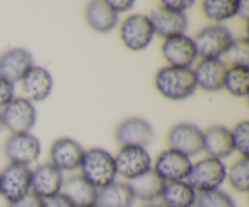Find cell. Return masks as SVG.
<instances>
[{
  "instance_id": "1f68e13d",
  "label": "cell",
  "mask_w": 249,
  "mask_h": 207,
  "mask_svg": "<svg viewBox=\"0 0 249 207\" xmlns=\"http://www.w3.org/2000/svg\"><path fill=\"white\" fill-rule=\"evenodd\" d=\"M194 5V0H162L160 1V7L173 12H179V14H185V11Z\"/></svg>"
},
{
  "instance_id": "9a60e30c",
  "label": "cell",
  "mask_w": 249,
  "mask_h": 207,
  "mask_svg": "<svg viewBox=\"0 0 249 207\" xmlns=\"http://www.w3.org/2000/svg\"><path fill=\"white\" fill-rule=\"evenodd\" d=\"M63 173L50 162L41 163L32 169L31 192L39 199L46 200L58 195L63 184Z\"/></svg>"
},
{
  "instance_id": "7a4b0ae2",
  "label": "cell",
  "mask_w": 249,
  "mask_h": 207,
  "mask_svg": "<svg viewBox=\"0 0 249 207\" xmlns=\"http://www.w3.org/2000/svg\"><path fill=\"white\" fill-rule=\"evenodd\" d=\"M79 169L80 174L97 190L116 182L114 156L105 149L91 148L85 150Z\"/></svg>"
},
{
  "instance_id": "30bf717a",
  "label": "cell",
  "mask_w": 249,
  "mask_h": 207,
  "mask_svg": "<svg viewBox=\"0 0 249 207\" xmlns=\"http://www.w3.org/2000/svg\"><path fill=\"white\" fill-rule=\"evenodd\" d=\"M4 152L10 163L29 166L40 156L41 144L32 133L11 134L4 144Z\"/></svg>"
},
{
  "instance_id": "6da1fadb",
  "label": "cell",
  "mask_w": 249,
  "mask_h": 207,
  "mask_svg": "<svg viewBox=\"0 0 249 207\" xmlns=\"http://www.w3.org/2000/svg\"><path fill=\"white\" fill-rule=\"evenodd\" d=\"M156 90L163 97L173 101L185 100L197 89L192 68L165 66L158 70L153 79Z\"/></svg>"
},
{
  "instance_id": "d4e9b609",
  "label": "cell",
  "mask_w": 249,
  "mask_h": 207,
  "mask_svg": "<svg viewBox=\"0 0 249 207\" xmlns=\"http://www.w3.org/2000/svg\"><path fill=\"white\" fill-rule=\"evenodd\" d=\"M197 192L185 180L165 183L163 188L160 205L164 207H194Z\"/></svg>"
},
{
  "instance_id": "44dd1931",
  "label": "cell",
  "mask_w": 249,
  "mask_h": 207,
  "mask_svg": "<svg viewBox=\"0 0 249 207\" xmlns=\"http://www.w3.org/2000/svg\"><path fill=\"white\" fill-rule=\"evenodd\" d=\"M84 17L88 26L97 33L113 31L119 19L118 15L111 9L106 0H96L88 4Z\"/></svg>"
},
{
  "instance_id": "d6986e66",
  "label": "cell",
  "mask_w": 249,
  "mask_h": 207,
  "mask_svg": "<svg viewBox=\"0 0 249 207\" xmlns=\"http://www.w3.org/2000/svg\"><path fill=\"white\" fill-rule=\"evenodd\" d=\"M151 24H152L155 36L160 37L163 39L170 37L185 34L187 28V17L185 14L173 12L165 10L163 7H157L148 15Z\"/></svg>"
},
{
  "instance_id": "8d00e7d4",
  "label": "cell",
  "mask_w": 249,
  "mask_h": 207,
  "mask_svg": "<svg viewBox=\"0 0 249 207\" xmlns=\"http://www.w3.org/2000/svg\"><path fill=\"white\" fill-rule=\"evenodd\" d=\"M237 16L247 21L249 17V1H238Z\"/></svg>"
},
{
  "instance_id": "74e56055",
  "label": "cell",
  "mask_w": 249,
  "mask_h": 207,
  "mask_svg": "<svg viewBox=\"0 0 249 207\" xmlns=\"http://www.w3.org/2000/svg\"><path fill=\"white\" fill-rule=\"evenodd\" d=\"M141 207H164V206L160 204H157V202H150V204H145Z\"/></svg>"
},
{
  "instance_id": "52a82bcc",
  "label": "cell",
  "mask_w": 249,
  "mask_h": 207,
  "mask_svg": "<svg viewBox=\"0 0 249 207\" xmlns=\"http://www.w3.org/2000/svg\"><path fill=\"white\" fill-rule=\"evenodd\" d=\"M167 143L168 149L191 158L203 152V131L194 123H178L168 133Z\"/></svg>"
},
{
  "instance_id": "ffe728a7",
  "label": "cell",
  "mask_w": 249,
  "mask_h": 207,
  "mask_svg": "<svg viewBox=\"0 0 249 207\" xmlns=\"http://www.w3.org/2000/svg\"><path fill=\"white\" fill-rule=\"evenodd\" d=\"M203 151L208 153L209 157L220 161L232 155L235 150H233L230 129L220 124H215L204 131Z\"/></svg>"
},
{
  "instance_id": "9c48e42d",
  "label": "cell",
  "mask_w": 249,
  "mask_h": 207,
  "mask_svg": "<svg viewBox=\"0 0 249 207\" xmlns=\"http://www.w3.org/2000/svg\"><path fill=\"white\" fill-rule=\"evenodd\" d=\"M117 175L131 180L152 168V158L146 148L122 146L114 156Z\"/></svg>"
},
{
  "instance_id": "3957f363",
  "label": "cell",
  "mask_w": 249,
  "mask_h": 207,
  "mask_svg": "<svg viewBox=\"0 0 249 207\" xmlns=\"http://www.w3.org/2000/svg\"><path fill=\"white\" fill-rule=\"evenodd\" d=\"M226 169L228 168L223 161L208 156L192 163L185 182L189 183L197 194L220 189L221 184L225 182Z\"/></svg>"
},
{
  "instance_id": "7c38bea8",
  "label": "cell",
  "mask_w": 249,
  "mask_h": 207,
  "mask_svg": "<svg viewBox=\"0 0 249 207\" xmlns=\"http://www.w3.org/2000/svg\"><path fill=\"white\" fill-rule=\"evenodd\" d=\"M114 139L122 146L146 148L155 139V131L146 119L130 117L124 119L114 131Z\"/></svg>"
},
{
  "instance_id": "836d02e7",
  "label": "cell",
  "mask_w": 249,
  "mask_h": 207,
  "mask_svg": "<svg viewBox=\"0 0 249 207\" xmlns=\"http://www.w3.org/2000/svg\"><path fill=\"white\" fill-rule=\"evenodd\" d=\"M43 200L39 199L32 192H28L21 199L16 200L14 202H10L7 207H43Z\"/></svg>"
},
{
  "instance_id": "603a6c76",
  "label": "cell",
  "mask_w": 249,
  "mask_h": 207,
  "mask_svg": "<svg viewBox=\"0 0 249 207\" xmlns=\"http://www.w3.org/2000/svg\"><path fill=\"white\" fill-rule=\"evenodd\" d=\"M126 183L130 187L135 200H140L146 204L155 202L160 199L165 185L164 180L152 168Z\"/></svg>"
},
{
  "instance_id": "7402d4cb",
  "label": "cell",
  "mask_w": 249,
  "mask_h": 207,
  "mask_svg": "<svg viewBox=\"0 0 249 207\" xmlns=\"http://www.w3.org/2000/svg\"><path fill=\"white\" fill-rule=\"evenodd\" d=\"M60 194L67 197L74 207H84L95 204L97 189L82 174H75L63 180Z\"/></svg>"
},
{
  "instance_id": "e0dca14e",
  "label": "cell",
  "mask_w": 249,
  "mask_h": 207,
  "mask_svg": "<svg viewBox=\"0 0 249 207\" xmlns=\"http://www.w3.org/2000/svg\"><path fill=\"white\" fill-rule=\"evenodd\" d=\"M34 66L32 54L23 48H12L0 55V77L7 82H21Z\"/></svg>"
},
{
  "instance_id": "ac0fdd59",
  "label": "cell",
  "mask_w": 249,
  "mask_h": 207,
  "mask_svg": "<svg viewBox=\"0 0 249 207\" xmlns=\"http://www.w3.org/2000/svg\"><path fill=\"white\" fill-rule=\"evenodd\" d=\"M21 87L27 100L31 102H40L48 99L51 94L53 80L46 68L34 65L22 78Z\"/></svg>"
},
{
  "instance_id": "5b68a950",
  "label": "cell",
  "mask_w": 249,
  "mask_h": 207,
  "mask_svg": "<svg viewBox=\"0 0 249 207\" xmlns=\"http://www.w3.org/2000/svg\"><path fill=\"white\" fill-rule=\"evenodd\" d=\"M2 126L11 134L31 133L36 122V110L26 97H14L0 111Z\"/></svg>"
},
{
  "instance_id": "8992f818",
  "label": "cell",
  "mask_w": 249,
  "mask_h": 207,
  "mask_svg": "<svg viewBox=\"0 0 249 207\" xmlns=\"http://www.w3.org/2000/svg\"><path fill=\"white\" fill-rule=\"evenodd\" d=\"M119 37L126 49L131 51L145 50L155 38L152 24L146 15L134 14L126 17L119 27Z\"/></svg>"
},
{
  "instance_id": "4fadbf2b",
  "label": "cell",
  "mask_w": 249,
  "mask_h": 207,
  "mask_svg": "<svg viewBox=\"0 0 249 207\" xmlns=\"http://www.w3.org/2000/svg\"><path fill=\"white\" fill-rule=\"evenodd\" d=\"M85 150L77 140L60 138L55 140L49 151L50 163L61 172H72L79 169Z\"/></svg>"
},
{
  "instance_id": "83f0119b",
  "label": "cell",
  "mask_w": 249,
  "mask_h": 207,
  "mask_svg": "<svg viewBox=\"0 0 249 207\" xmlns=\"http://www.w3.org/2000/svg\"><path fill=\"white\" fill-rule=\"evenodd\" d=\"M231 189L240 194L249 191V158L241 157L226 169V178Z\"/></svg>"
},
{
  "instance_id": "4316f807",
  "label": "cell",
  "mask_w": 249,
  "mask_h": 207,
  "mask_svg": "<svg viewBox=\"0 0 249 207\" xmlns=\"http://www.w3.org/2000/svg\"><path fill=\"white\" fill-rule=\"evenodd\" d=\"M224 89L236 97H246L249 93V67H228Z\"/></svg>"
},
{
  "instance_id": "f546056e",
  "label": "cell",
  "mask_w": 249,
  "mask_h": 207,
  "mask_svg": "<svg viewBox=\"0 0 249 207\" xmlns=\"http://www.w3.org/2000/svg\"><path fill=\"white\" fill-rule=\"evenodd\" d=\"M195 207H236L232 197L221 189L198 192Z\"/></svg>"
},
{
  "instance_id": "2e32d148",
  "label": "cell",
  "mask_w": 249,
  "mask_h": 207,
  "mask_svg": "<svg viewBox=\"0 0 249 207\" xmlns=\"http://www.w3.org/2000/svg\"><path fill=\"white\" fill-rule=\"evenodd\" d=\"M192 71L197 88L207 93H216L224 89L228 65L221 58H202Z\"/></svg>"
},
{
  "instance_id": "d6a6232c",
  "label": "cell",
  "mask_w": 249,
  "mask_h": 207,
  "mask_svg": "<svg viewBox=\"0 0 249 207\" xmlns=\"http://www.w3.org/2000/svg\"><path fill=\"white\" fill-rule=\"evenodd\" d=\"M15 97V84L0 77V109L6 106Z\"/></svg>"
},
{
  "instance_id": "ab89813d",
  "label": "cell",
  "mask_w": 249,
  "mask_h": 207,
  "mask_svg": "<svg viewBox=\"0 0 249 207\" xmlns=\"http://www.w3.org/2000/svg\"><path fill=\"white\" fill-rule=\"evenodd\" d=\"M84 207H97V206L94 204V205H89V206H84Z\"/></svg>"
},
{
  "instance_id": "484cf974",
  "label": "cell",
  "mask_w": 249,
  "mask_h": 207,
  "mask_svg": "<svg viewBox=\"0 0 249 207\" xmlns=\"http://www.w3.org/2000/svg\"><path fill=\"white\" fill-rule=\"evenodd\" d=\"M201 9L207 19L220 24L237 16L238 0H204Z\"/></svg>"
},
{
  "instance_id": "60d3db41",
  "label": "cell",
  "mask_w": 249,
  "mask_h": 207,
  "mask_svg": "<svg viewBox=\"0 0 249 207\" xmlns=\"http://www.w3.org/2000/svg\"><path fill=\"white\" fill-rule=\"evenodd\" d=\"M194 207H195V206H194Z\"/></svg>"
},
{
  "instance_id": "277c9868",
  "label": "cell",
  "mask_w": 249,
  "mask_h": 207,
  "mask_svg": "<svg viewBox=\"0 0 249 207\" xmlns=\"http://www.w3.org/2000/svg\"><path fill=\"white\" fill-rule=\"evenodd\" d=\"M194 43L201 58H221L233 40L232 33L224 24H209L195 36Z\"/></svg>"
},
{
  "instance_id": "5bb4252c",
  "label": "cell",
  "mask_w": 249,
  "mask_h": 207,
  "mask_svg": "<svg viewBox=\"0 0 249 207\" xmlns=\"http://www.w3.org/2000/svg\"><path fill=\"white\" fill-rule=\"evenodd\" d=\"M191 166V158L172 149H167L157 156L152 169L165 183L180 182L186 179Z\"/></svg>"
},
{
  "instance_id": "cb8c5ba5",
  "label": "cell",
  "mask_w": 249,
  "mask_h": 207,
  "mask_svg": "<svg viewBox=\"0 0 249 207\" xmlns=\"http://www.w3.org/2000/svg\"><path fill=\"white\" fill-rule=\"evenodd\" d=\"M135 202L130 187L125 182H113L97 190V207H133Z\"/></svg>"
},
{
  "instance_id": "ba28073f",
  "label": "cell",
  "mask_w": 249,
  "mask_h": 207,
  "mask_svg": "<svg viewBox=\"0 0 249 207\" xmlns=\"http://www.w3.org/2000/svg\"><path fill=\"white\" fill-rule=\"evenodd\" d=\"M32 169L29 166L10 163L0 172V196L7 204L21 199L31 192Z\"/></svg>"
},
{
  "instance_id": "4dcf8cb0",
  "label": "cell",
  "mask_w": 249,
  "mask_h": 207,
  "mask_svg": "<svg viewBox=\"0 0 249 207\" xmlns=\"http://www.w3.org/2000/svg\"><path fill=\"white\" fill-rule=\"evenodd\" d=\"M233 150L237 151L241 157H248L249 153V122H238L230 131Z\"/></svg>"
},
{
  "instance_id": "f35d334b",
  "label": "cell",
  "mask_w": 249,
  "mask_h": 207,
  "mask_svg": "<svg viewBox=\"0 0 249 207\" xmlns=\"http://www.w3.org/2000/svg\"><path fill=\"white\" fill-rule=\"evenodd\" d=\"M4 129V126H2V121H1V117H0V132Z\"/></svg>"
},
{
  "instance_id": "8fae6325",
  "label": "cell",
  "mask_w": 249,
  "mask_h": 207,
  "mask_svg": "<svg viewBox=\"0 0 249 207\" xmlns=\"http://www.w3.org/2000/svg\"><path fill=\"white\" fill-rule=\"evenodd\" d=\"M160 51L168 66L173 67L191 68L198 57L194 39L186 34L164 39Z\"/></svg>"
},
{
  "instance_id": "f1b7e54d",
  "label": "cell",
  "mask_w": 249,
  "mask_h": 207,
  "mask_svg": "<svg viewBox=\"0 0 249 207\" xmlns=\"http://www.w3.org/2000/svg\"><path fill=\"white\" fill-rule=\"evenodd\" d=\"M225 63H230L232 66L240 67H249V41L247 38L233 39L231 45L224 54Z\"/></svg>"
},
{
  "instance_id": "e575fe53",
  "label": "cell",
  "mask_w": 249,
  "mask_h": 207,
  "mask_svg": "<svg viewBox=\"0 0 249 207\" xmlns=\"http://www.w3.org/2000/svg\"><path fill=\"white\" fill-rule=\"evenodd\" d=\"M43 207H74V205L62 194L55 195V196L43 200Z\"/></svg>"
},
{
  "instance_id": "d590c367",
  "label": "cell",
  "mask_w": 249,
  "mask_h": 207,
  "mask_svg": "<svg viewBox=\"0 0 249 207\" xmlns=\"http://www.w3.org/2000/svg\"><path fill=\"white\" fill-rule=\"evenodd\" d=\"M107 2L117 15L129 11V10L133 9L134 4H135L133 0H108Z\"/></svg>"
}]
</instances>
